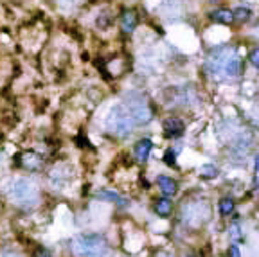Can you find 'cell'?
Wrapping results in <instances>:
<instances>
[{
  "instance_id": "6da1fadb",
  "label": "cell",
  "mask_w": 259,
  "mask_h": 257,
  "mask_svg": "<svg viewBox=\"0 0 259 257\" xmlns=\"http://www.w3.org/2000/svg\"><path fill=\"white\" fill-rule=\"evenodd\" d=\"M72 252H74L76 257H108L110 255V248H108L105 237L95 236V234L76 237Z\"/></svg>"
},
{
  "instance_id": "e0dca14e",
  "label": "cell",
  "mask_w": 259,
  "mask_h": 257,
  "mask_svg": "<svg viewBox=\"0 0 259 257\" xmlns=\"http://www.w3.org/2000/svg\"><path fill=\"white\" fill-rule=\"evenodd\" d=\"M248 60H250L252 65L257 67V69H259V49H254V50H252L250 56H248Z\"/></svg>"
},
{
  "instance_id": "7402d4cb",
  "label": "cell",
  "mask_w": 259,
  "mask_h": 257,
  "mask_svg": "<svg viewBox=\"0 0 259 257\" xmlns=\"http://www.w3.org/2000/svg\"><path fill=\"white\" fill-rule=\"evenodd\" d=\"M255 168H257V171H259V155L255 157Z\"/></svg>"
},
{
  "instance_id": "8992f818",
  "label": "cell",
  "mask_w": 259,
  "mask_h": 257,
  "mask_svg": "<svg viewBox=\"0 0 259 257\" xmlns=\"http://www.w3.org/2000/svg\"><path fill=\"white\" fill-rule=\"evenodd\" d=\"M162 128H164L166 137H180L184 133V123H182L180 119H175V117L166 119Z\"/></svg>"
},
{
  "instance_id": "8fae6325",
  "label": "cell",
  "mask_w": 259,
  "mask_h": 257,
  "mask_svg": "<svg viewBox=\"0 0 259 257\" xmlns=\"http://www.w3.org/2000/svg\"><path fill=\"white\" fill-rule=\"evenodd\" d=\"M155 211H157V214L162 216V218L169 216V214H171V201H169L168 198H162V200L157 201Z\"/></svg>"
},
{
  "instance_id": "30bf717a",
  "label": "cell",
  "mask_w": 259,
  "mask_h": 257,
  "mask_svg": "<svg viewBox=\"0 0 259 257\" xmlns=\"http://www.w3.org/2000/svg\"><path fill=\"white\" fill-rule=\"evenodd\" d=\"M159 185H161V189H162V192H164L166 196H169V194H175L177 192V182L173 178H168V176H159Z\"/></svg>"
},
{
  "instance_id": "2e32d148",
  "label": "cell",
  "mask_w": 259,
  "mask_h": 257,
  "mask_svg": "<svg viewBox=\"0 0 259 257\" xmlns=\"http://www.w3.org/2000/svg\"><path fill=\"white\" fill-rule=\"evenodd\" d=\"M162 160H164L168 166H175V153H173L171 149H168L164 153V159H162Z\"/></svg>"
},
{
  "instance_id": "ba28073f",
  "label": "cell",
  "mask_w": 259,
  "mask_h": 257,
  "mask_svg": "<svg viewBox=\"0 0 259 257\" xmlns=\"http://www.w3.org/2000/svg\"><path fill=\"white\" fill-rule=\"evenodd\" d=\"M151 147H153V142L149 139L139 140V142H137V146H135V157H137V160L144 162V160H146L149 157V153H151Z\"/></svg>"
},
{
  "instance_id": "44dd1931",
  "label": "cell",
  "mask_w": 259,
  "mask_h": 257,
  "mask_svg": "<svg viewBox=\"0 0 259 257\" xmlns=\"http://www.w3.org/2000/svg\"><path fill=\"white\" fill-rule=\"evenodd\" d=\"M232 237H234V239H241V236H239V229H238V227H234V229H232Z\"/></svg>"
},
{
  "instance_id": "5bb4252c",
  "label": "cell",
  "mask_w": 259,
  "mask_h": 257,
  "mask_svg": "<svg viewBox=\"0 0 259 257\" xmlns=\"http://www.w3.org/2000/svg\"><path fill=\"white\" fill-rule=\"evenodd\" d=\"M234 20H239V22H245L250 18V9L248 8H236L234 11Z\"/></svg>"
},
{
  "instance_id": "603a6c76",
  "label": "cell",
  "mask_w": 259,
  "mask_h": 257,
  "mask_svg": "<svg viewBox=\"0 0 259 257\" xmlns=\"http://www.w3.org/2000/svg\"><path fill=\"white\" fill-rule=\"evenodd\" d=\"M257 126H259V119H257Z\"/></svg>"
},
{
  "instance_id": "52a82bcc",
  "label": "cell",
  "mask_w": 259,
  "mask_h": 257,
  "mask_svg": "<svg viewBox=\"0 0 259 257\" xmlns=\"http://www.w3.org/2000/svg\"><path fill=\"white\" fill-rule=\"evenodd\" d=\"M137 24H139V20H137L135 11L123 13V17H121V29H123V33H133Z\"/></svg>"
},
{
  "instance_id": "d6986e66",
  "label": "cell",
  "mask_w": 259,
  "mask_h": 257,
  "mask_svg": "<svg viewBox=\"0 0 259 257\" xmlns=\"http://www.w3.org/2000/svg\"><path fill=\"white\" fill-rule=\"evenodd\" d=\"M76 142L79 144V147H86V146H90V144H88V140H85V139H83L81 135H79L78 139H76Z\"/></svg>"
},
{
  "instance_id": "4fadbf2b",
  "label": "cell",
  "mask_w": 259,
  "mask_h": 257,
  "mask_svg": "<svg viewBox=\"0 0 259 257\" xmlns=\"http://www.w3.org/2000/svg\"><path fill=\"white\" fill-rule=\"evenodd\" d=\"M97 196H99V198H105V200H112V201H115V203H119V205L126 203V201H124L119 194H115V192H110V191H101V192H97Z\"/></svg>"
},
{
  "instance_id": "3957f363",
  "label": "cell",
  "mask_w": 259,
  "mask_h": 257,
  "mask_svg": "<svg viewBox=\"0 0 259 257\" xmlns=\"http://www.w3.org/2000/svg\"><path fill=\"white\" fill-rule=\"evenodd\" d=\"M124 102H126V110L130 112V115L133 117L135 124H146L151 121L153 112H151V108H149V102L146 101L144 95L137 94V92H132V94L126 95Z\"/></svg>"
},
{
  "instance_id": "9c48e42d",
  "label": "cell",
  "mask_w": 259,
  "mask_h": 257,
  "mask_svg": "<svg viewBox=\"0 0 259 257\" xmlns=\"http://www.w3.org/2000/svg\"><path fill=\"white\" fill-rule=\"evenodd\" d=\"M213 20H216L218 24H230V22H234V13L230 11V9H216V11L211 15Z\"/></svg>"
},
{
  "instance_id": "277c9868",
  "label": "cell",
  "mask_w": 259,
  "mask_h": 257,
  "mask_svg": "<svg viewBox=\"0 0 259 257\" xmlns=\"http://www.w3.org/2000/svg\"><path fill=\"white\" fill-rule=\"evenodd\" d=\"M15 191H13V198L22 205H33L38 201V192L33 185L25 182V180H20L15 184Z\"/></svg>"
},
{
  "instance_id": "ac0fdd59",
  "label": "cell",
  "mask_w": 259,
  "mask_h": 257,
  "mask_svg": "<svg viewBox=\"0 0 259 257\" xmlns=\"http://www.w3.org/2000/svg\"><path fill=\"white\" fill-rule=\"evenodd\" d=\"M229 257H241V253H239V248H238V246H230Z\"/></svg>"
},
{
  "instance_id": "ffe728a7",
  "label": "cell",
  "mask_w": 259,
  "mask_h": 257,
  "mask_svg": "<svg viewBox=\"0 0 259 257\" xmlns=\"http://www.w3.org/2000/svg\"><path fill=\"white\" fill-rule=\"evenodd\" d=\"M34 257H50V255H49V252H47V250H38Z\"/></svg>"
},
{
  "instance_id": "9a60e30c",
  "label": "cell",
  "mask_w": 259,
  "mask_h": 257,
  "mask_svg": "<svg viewBox=\"0 0 259 257\" xmlns=\"http://www.w3.org/2000/svg\"><path fill=\"white\" fill-rule=\"evenodd\" d=\"M200 173L203 178H214V176L218 175V171H216L214 166H203V168L200 169Z\"/></svg>"
},
{
  "instance_id": "7a4b0ae2",
  "label": "cell",
  "mask_w": 259,
  "mask_h": 257,
  "mask_svg": "<svg viewBox=\"0 0 259 257\" xmlns=\"http://www.w3.org/2000/svg\"><path fill=\"white\" fill-rule=\"evenodd\" d=\"M133 117L130 115V112L126 110V107L117 105L114 107L107 115V128L110 133L117 135V137H126L128 133H132L133 130Z\"/></svg>"
},
{
  "instance_id": "5b68a950",
  "label": "cell",
  "mask_w": 259,
  "mask_h": 257,
  "mask_svg": "<svg viewBox=\"0 0 259 257\" xmlns=\"http://www.w3.org/2000/svg\"><path fill=\"white\" fill-rule=\"evenodd\" d=\"M243 69H245V65H243V60H241V58H238V56L227 58L225 63H223V70H225V74H227V76H230V78H238V76H241Z\"/></svg>"
},
{
  "instance_id": "7c38bea8",
  "label": "cell",
  "mask_w": 259,
  "mask_h": 257,
  "mask_svg": "<svg viewBox=\"0 0 259 257\" xmlns=\"http://www.w3.org/2000/svg\"><path fill=\"white\" fill-rule=\"evenodd\" d=\"M232 211H234V201L230 200V198H223V200L220 201V213H222L223 216H229Z\"/></svg>"
}]
</instances>
